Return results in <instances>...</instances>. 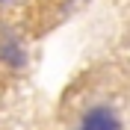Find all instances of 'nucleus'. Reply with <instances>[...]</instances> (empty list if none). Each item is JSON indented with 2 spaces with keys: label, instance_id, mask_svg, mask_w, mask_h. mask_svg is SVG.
Here are the masks:
<instances>
[{
  "label": "nucleus",
  "instance_id": "obj_1",
  "mask_svg": "<svg viewBox=\"0 0 130 130\" xmlns=\"http://www.w3.org/2000/svg\"><path fill=\"white\" fill-rule=\"evenodd\" d=\"M80 130H121V124H118V118H115L112 109L98 106V109L86 112V118H83Z\"/></svg>",
  "mask_w": 130,
  "mask_h": 130
}]
</instances>
